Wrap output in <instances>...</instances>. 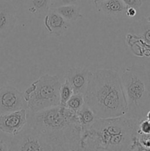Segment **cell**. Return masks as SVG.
I'll return each instance as SVG.
<instances>
[{"label": "cell", "mask_w": 150, "mask_h": 151, "mask_svg": "<svg viewBox=\"0 0 150 151\" xmlns=\"http://www.w3.org/2000/svg\"><path fill=\"white\" fill-rule=\"evenodd\" d=\"M60 86L58 77L48 74L32 83L23 93L28 110L38 112L60 106Z\"/></svg>", "instance_id": "5b68a950"}, {"label": "cell", "mask_w": 150, "mask_h": 151, "mask_svg": "<svg viewBox=\"0 0 150 151\" xmlns=\"http://www.w3.org/2000/svg\"><path fill=\"white\" fill-rule=\"evenodd\" d=\"M93 2H94V1H102V0H92Z\"/></svg>", "instance_id": "4316f807"}, {"label": "cell", "mask_w": 150, "mask_h": 151, "mask_svg": "<svg viewBox=\"0 0 150 151\" xmlns=\"http://www.w3.org/2000/svg\"><path fill=\"white\" fill-rule=\"evenodd\" d=\"M9 150H10V148L8 147L7 145L4 142H3L2 140H0V150L6 151Z\"/></svg>", "instance_id": "d4e9b609"}, {"label": "cell", "mask_w": 150, "mask_h": 151, "mask_svg": "<svg viewBox=\"0 0 150 151\" xmlns=\"http://www.w3.org/2000/svg\"><path fill=\"white\" fill-rule=\"evenodd\" d=\"M27 124L26 109H21L10 113L0 114V131L16 136Z\"/></svg>", "instance_id": "ba28073f"}, {"label": "cell", "mask_w": 150, "mask_h": 151, "mask_svg": "<svg viewBox=\"0 0 150 151\" xmlns=\"http://www.w3.org/2000/svg\"><path fill=\"white\" fill-rule=\"evenodd\" d=\"M76 115L81 125L82 131L89 128L98 118L96 116L92 109L85 103L83 106L78 111H76Z\"/></svg>", "instance_id": "9a60e30c"}, {"label": "cell", "mask_w": 150, "mask_h": 151, "mask_svg": "<svg viewBox=\"0 0 150 151\" xmlns=\"http://www.w3.org/2000/svg\"><path fill=\"white\" fill-rule=\"evenodd\" d=\"M84 99L98 118L126 116L127 113L121 76L113 69L91 72Z\"/></svg>", "instance_id": "3957f363"}, {"label": "cell", "mask_w": 150, "mask_h": 151, "mask_svg": "<svg viewBox=\"0 0 150 151\" xmlns=\"http://www.w3.org/2000/svg\"><path fill=\"white\" fill-rule=\"evenodd\" d=\"M74 94L73 88L69 82L65 81L64 83L61 84L60 88V106H65L66 103Z\"/></svg>", "instance_id": "ac0fdd59"}, {"label": "cell", "mask_w": 150, "mask_h": 151, "mask_svg": "<svg viewBox=\"0 0 150 151\" xmlns=\"http://www.w3.org/2000/svg\"><path fill=\"white\" fill-rule=\"evenodd\" d=\"M85 104V99L83 94H76L74 93L71 97L69 98L65 106L68 109L76 112Z\"/></svg>", "instance_id": "e0dca14e"}, {"label": "cell", "mask_w": 150, "mask_h": 151, "mask_svg": "<svg viewBox=\"0 0 150 151\" xmlns=\"http://www.w3.org/2000/svg\"><path fill=\"white\" fill-rule=\"evenodd\" d=\"M94 4L100 13L115 17L126 15L127 9L121 0H102L94 1Z\"/></svg>", "instance_id": "7c38bea8"}, {"label": "cell", "mask_w": 150, "mask_h": 151, "mask_svg": "<svg viewBox=\"0 0 150 151\" xmlns=\"http://www.w3.org/2000/svg\"><path fill=\"white\" fill-rule=\"evenodd\" d=\"M91 75V72L86 68H71L66 72L65 78L73 88L74 93L84 94Z\"/></svg>", "instance_id": "9c48e42d"}, {"label": "cell", "mask_w": 150, "mask_h": 151, "mask_svg": "<svg viewBox=\"0 0 150 151\" xmlns=\"http://www.w3.org/2000/svg\"><path fill=\"white\" fill-rule=\"evenodd\" d=\"M137 10L136 9L133 8V7H127L126 10V16H129V17H133L136 15Z\"/></svg>", "instance_id": "cb8c5ba5"}, {"label": "cell", "mask_w": 150, "mask_h": 151, "mask_svg": "<svg viewBox=\"0 0 150 151\" xmlns=\"http://www.w3.org/2000/svg\"><path fill=\"white\" fill-rule=\"evenodd\" d=\"M145 119H146L147 120H149L150 122V110L148 112H147L146 115V118Z\"/></svg>", "instance_id": "484cf974"}, {"label": "cell", "mask_w": 150, "mask_h": 151, "mask_svg": "<svg viewBox=\"0 0 150 151\" xmlns=\"http://www.w3.org/2000/svg\"><path fill=\"white\" fill-rule=\"evenodd\" d=\"M26 125L36 130L52 150H81V125L76 112L66 106L28 111Z\"/></svg>", "instance_id": "6da1fadb"}, {"label": "cell", "mask_w": 150, "mask_h": 151, "mask_svg": "<svg viewBox=\"0 0 150 151\" xmlns=\"http://www.w3.org/2000/svg\"><path fill=\"white\" fill-rule=\"evenodd\" d=\"M25 8L40 19H44L50 9L51 0H22Z\"/></svg>", "instance_id": "5bb4252c"}, {"label": "cell", "mask_w": 150, "mask_h": 151, "mask_svg": "<svg viewBox=\"0 0 150 151\" xmlns=\"http://www.w3.org/2000/svg\"><path fill=\"white\" fill-rule=\"evenodd\" d=\"M129 32L150 46V16L134 22L130 25Z\"/></svg>", "instance_id": "4fadbf2b"}, {"label": "cell", "mask_w": 150, "mask_h": 151, "mask_svg": "<svg viewBox=\"0 0 150 151\" xmlns=\"http://www.w3.org/2000/svg\"><path fill=\"white\" fill-rule=\"evenodd\" d=\"M143 1H144V0H143Z\"/></svg>", "instance_id": "83f0119b"}, {"label": "cell", "mask_w": 150, "mask_h": 151, "mask_svg": "<svg viewBox=\"0 0 150 151\" xmlns=\"http://www.w3.org/2000/svg\"><path fill=\"white\" fill-rule=\"evenodd\" d=\"M57 13H58L62 17L64 18L66 21L69 22H73L77 20L79 18L82 17L80 13L79 6L74 4L60 6L57 7H53Z\"/></svg>", "instance_id": "2e32d148"}, {"label": "cell", "mask_w": 150, "mask_h": 151, "mask_svg": "<svg viewBox=\"0 0 150 151\" xmlns=\"http://www.w3.org/2000/svg\"><path fill=\"white\" fill-rule=\"evenodd\" d=\"M44 27L50 35L54 36L63 35L71 27V22L62 17L53 8H50L44 17Z\"/></svg>", "instance_id": "30bf717a"}, {"label": "cell", "mask_w": 150, "mask_h": 151, "mask_svg": "<svg viewBox=\"0 0 150 151\" xmlns=\"http://www.w3.org/2000/svg\"><path fill=\"white\" fill-rule=\"evenodd\" d=\"M10 150H52L42 136L33 128L26 125L22 131L15 136Z\"/></svg>", "instance_id": "8992f818"}, {"label": "cell", "mask_w": 150, "mask_h": 151, "mask_svg": "<svg viewBox=\"0 0 150 151\" xmlns=\"http://www.w3.org/2000/svg\"><path fill=\"white\" fill-rule=\"evenodd\" d=\"M138 138L140 143L147 150H150V134H142L138 132Z\"/></svg>", "instance_id": "ffe728a7"}, {"label": "cell", "mask_w": 150, "mask_h": 151, "mask_svg": "<svg viewBox=\"0 0 150 151\" xmlns=\"http://www.w3.org/2000/svg\"><path fill=\"white\" fill-rule=\"evenodd\" d=\"M82 1L83 0H51L50 8L63 5H69V4H74V5L79 6L82 4Z\"/></svg>", "instance_id": "d6986e66"}, {"label": "cell", "mask_w": 150, "mask_h": 151, "mask_svg": "<svg viewBox=\"0 0 150 151\" xmlns=\"http://www.w3.org/2000/svg\"><path fill=\"white\" fill-rule=\"evenodd\" d=\"M138 133L150 134V122L146 119H141L138 126Z\"/></svg>", "instance_id": "44dd1931"}, {"label": "cell", "mask_w": 150, "mask_h": 151, "mask_svg": "<svg viewBox=\"0 0 150 151\" xmlns=\"http://www.w3.org/2000/svg\"><path fill=\"white\" fill-rule=\"evenodd\" d=\"M140 121L126 116L97 118L82 131L81 150H130Z\"/></svg>", "instance_id": "7a4b0ae2"}, {"label": "cell", "mask_w": 150, "mask_h": 151, "mask_svg": "<svg viewBox=\"0 0 150 151\" xmlns=\"http://www.w3.org/2000/svg\"><path fill=\"white\" fill-rule=\"evenodd\" d=\"M16 23V12L8 2H0V38L10 34Z\"/></svg>", "instance_id": "8fae6325"}, {"label": "cell", "mask_w": 150, "mask_h": 151, "mask_svg": "<svg viewBox=\"0 0 150 151\" xmlns=\"http://www.w3.org/2000/svg\"><path fill=\"white\" fill-rule=\"evenodd\" d=\"M126 7H133V8L139 9L143 4V0H121Z\"/></svg>", "instance_id": "7402d4cb"}, {"label": "cell", "mask_w": 150, "mask_h": 151, "mask_svg": "<svg viewBox=\"0 0 150 151\" xmlns=\"http://www.w3.org/2000/svg\"><path fill=\"white\" fill-rule=\"evenodd\" d=\"M127 103L126 116L141 120L150 110V72L143 65L126 68L121 76Z\"/></svg>", "instance_id": "277c9868"}, {"label": "cell", "mask_w": 150, "mask_h": 151, "mask_svg": "<svg viewBox=\"0 0 150 151\" xmlns=\"http://www.w3.org/2000/svg\"><path fill=\"white\" fill-rule=\"evenodd\" d=\"M24 109H27L24 94L10 86H4L0 88V114Z\"/></svg>", "instance_id": "52a82bcc"}, {"label": "cell", "mask_w": 150, "mask_h": 151, "mask_svg": "<svg viewBox=\"0 0 150 151\" xmlns=\"http://www.w3.org/2000/svg\"><path fill=\"white\" fill-rule=\"evenodd\" d=\"M6 82H7V75L4 73V71L0 68V88L5 86Z\"/></svg>", "instance_id": "603a6c76"}]
</instances>
